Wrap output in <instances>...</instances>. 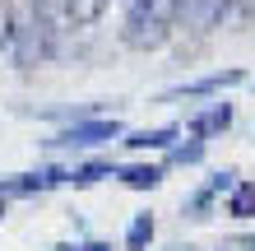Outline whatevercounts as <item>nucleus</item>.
Here are the masks:
<instances>
[{"label":"nucleus","mask_w":255,"mask_h":251,"mask_svg":"<svg viewBox=\"0 0 255 251\" xmlns=\"http://www.w3.org/2000/svg\"><path fill=\"white\" fill-rule=\"evenodd\" d=\"M172 140H176V126H153V130H134V135H126L130 149H167Z\"/></svg>","instance_id":"1a4fd4ad"},{"label":"nucleus","mask_w":255,"mask_h":251,"mask_svg":"<svg viewBox=\"0 0 255 251\" xmlns=\"http://www.w3.org/2000/svg\"><path fill=\"white\" fill-rule=\"evenodd\" d=\"M218 251H255V238H228Z\"/></svg>","instance_id":"f3484780"},{"label":"nucleus","mask_w":255,"mask_h":251,"mask_svg":"<svg viewBox=\"0 0 255 251\" xmlns=\"http://www.w3.org/2000/svg\"><path fill=\"white\" fill-rule=\"evenodd\" d=\"M56 251H112L107 242H61Z\"/></svg>","instance_id":"dca6fc26"},{"label":"nucleus","mask_w":255,"mask_h":251,"mask_svg":"<svg viewBox=\"0 0 255 251\" xmlns=\"http://www.w3.org/2000/svg\"><path fill=\"white\" fill-rule=\"evenodd\" d=\"M172 158H176L181 168H186V163H200V158H204V144H200V140H195V144H181V149H176Z\"/></svg>","instance_id":"4468645a"},{"label":"nucleus","mask_w":255,"mask_h":251,"mask_svg":"<svg viewBox=\"0 0 255 251\" xmlns=\"http://www.w3.org/2000/svg\"><path fill=\"white\" fill-rule=\"evenodd\" d=\"M0 214H5V205H0Z\"/></svg>","instance_id":"6ab92c4d"},{"label":"nucleus","mask_w":255,"mask_h":251,"mask_svg":"<svg viewBox=\"0 0 255 251\" xmlns=\"http://www.w3.org/2000/svg\"><path fill=\"white\" fill-rule=\"evenodd\" d=\"M0 191H5V182H0Z\"/></svg>","instance_id":"aec40b11"},{"label":"nucleus","mask_w":255,"mask_h":251,"mask_svg":"<svg viewBox=\"0 0 255 251\" xmlns=\"http://www.w3.org/2000/svg\"><path fill=\"white\" fill-rule=\"evenodd\" d=\"M190 135L195 140H209V135H223V130H228L232 126V107H228V102H214V107H204L200 116H190Z\"/></svg>","instance_id":"0eeeda50"},{"label":"nucleus","mask_w":255,"mask_h":251,"mask_svg":"<svg viewBox=\"0 0 255 251\" xmlns=\"http://www.w3.org/2000/svg\"><path fill=\"white\" fill-rule=\"evenodd\" d=\"M5 51L14 56L19 70H37V65H47L51 56L61 51V23H56L51 0H28V9L14 14Z\"/></svg>","instance_id":"f257e3e1"},{"label":"nucleus","mask_w":255,"mask_h":251,"mask_svg":"<svg viewBox=\"0 0 255 251\" xmlns=\"http://www.w3.org/2000/svg\"><path fill=\"white\" fill-rule=\"evenodd\" d=\"M70 177H74L79 186H93V182H102V177H112V168H107V163H84L79 172H70Z\"/></svg>","instance_id":"ddd939ff"},{"label":"nucleus","mask_w":255,"mask_h":251,"mask_svg":"<svg viewBox=\"0 0 255 251\" xmlns=\"http://www.w3.org/2000/svg\"><path fill=\"white\" fill-rule=\"evenodd\" d=\"M148 238H153V219H148V214H134L130 228H126V251H144Z\"/></svg>","instance_id":"9b49d317"},{"label":"nucleus","mask_w":255,"mask_h":251,"mask_svg":"<svg viewBox=\"0 0 255 251\" xmlns=\"http://www.w3.org/2000/svg\"><path fill=\"white\" fill-rule=\"evenodd\" d=\"M121 140V121H107V116H93V121H74L70 130H61L51 144H61V149H98V144H112Z\"/></svg>","instance_id":"20e7f679"},{"label":"nucleus","mask_w":255,"mask_h":251,"mask_svg":"<svg viewBox=\"0 0 255 251\" xmlns=\"http://www.w3.org/2000/svg\"><path fill=\"white\" fill-rule=\"evenodd\" d=\"M9 23H14V14H9V5L0 0V51L9 47Z\"/></svg>","instance_id":"2eb2a0df"},{"label":"nucleus","mask_w":255,"mask_h":251,"mask_svg":"<svg viewBox=\"0 0 255 251\" xmlns=\"http://www.w3.org/2000/svg\"><path fill=\"white\" fill-rule=\"evenodd\" d=\"M112 177H121L130 191H153L162 182V168H153V163H130V168H116Z\"/></svg>","instance_id":"6e6552de"},{"label":"nucleus","mask_w":255,"mask_h":251,"mask_svg":"<svg viewBox=\"0 0 255 251\" xmlns=\"http://www.w3.org/2000/svg\"><path fill=\"white\" fill-rule=\"evenodd\" d=\"M107 5H112V0H51L61 33H65V28H93L102 14H107Z\"/></svg>","instance_id":"39448f33"},{"label":"nucleus","mask_w":255,"mask_h":251,"mask_svg":"<svg viewBox=\"0 0 255 251\" xmlns=\"http://www.w3.org/2000/svg\"><path fill=\"white\" fill-rule=\"evenodd\" d=\"M176 251H195V247H176Z\"/></svg>","instance_id":"a211bd4d"},{"label":"nucleus","mask_w":255,"mask_h":251,"mask_svg":"<svg viewBox=\"0 0 255 251\" xmlns=\"http://www.w3.org/2000/svg\"><path fill=\"white\" fill-rule=\"evenodd\" d=\"M158 9H167V0H121L126 19H134V14H158Z\"/></svg>","instance_id":"f8f14e48"},{"label":"nucleus","mask_w":255,"mask_h":251,"mask_svg":"<svg viewBox=\"0 0 255 251\" xmlns=\"http://www.w3.org/2000/svg\"><path fill=\"white\" fill-rule=\"evenodd\" d=\"M172 9V28H186V33H209L228 19L232 0H167Z\"/></svg>","instance_id":"f03ea898"},{"label":"nucleus","mask_w":255,"mask_h":251,"mask_svg":"<svg viewBox=\"0 0 255 251\" xmlns=\"http://www.w3.org/2000/svg\"><path fill=\"white\" fill-rule=\"evenodd\" d=\"M228 214H232V219H251V214H255V186H251V182H237V186H232Z\"/></svg>","instance_id":"9d476101"},{"label":"nucleus","mask_w":255,"mask_h":251,"mask_svg":"<svg viewBox=\"0 0 255 251\" xmlns=\"http://www.w3.org/2000/svg\"><path fill=\"white\" fill-rule=\"evenodd\" d=\"M167 37H172V9L134 14V19L121 23V42H126V47H134V51H158Z\"/></svg>","instance_id":"7ed1b4c3"},{"label":"nucleus","mask_w":255,"mask_h":251,"mask_svg":"<svg viewBox=\"0 0 255 251\" xmlns=\"http://www.w3.org/2000/svg\"><path fill=\"white\" fill-rule=\"evenodd\" d=\"M232 84H246V70H214V75H204V79H195V84H181V88H167L162 98H209V93H223V88H232Z\"/></svg>","instance_id":"423d86ee"}]
</instances>
